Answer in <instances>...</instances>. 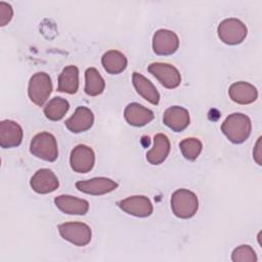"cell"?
Instances as JSON below:
<instances>
[{"label":"cell","mask_w":262,"mask_h":262,"mask_svg":"<svg viewBox=\"0 0 262 262\" xmlns=\"http://www.w3.org/2000/svg\"><path fill=\"white\" fill-rule=\"evenodd\" d=\"M79 88V70L76 66H67L58 77L57 91L75 94Z\"/></svg>","instance_id":"21"},{"label":"cell","mask_w":262,"mask_h":262,"mask_svg":"<svg viewBox=\"0 0 262 262\" xmlns=\"http://www.w3.org/2000/svg\"><path fill=\"white\" fill-rule=\"evenodd\" d=\"M251 130L252 123L250 118L242 113L229 115L221 124V131L227 139L234 144L245 142L249 138Z\"/></svg>","instance_id":"1"},{"label":"cell","mask_w":262,"mask_h":262,"mask_svg":"<svg viewBox=\"0 0 262 262\" xmlns=\"http://www.w3.org/2000/svg\"><path fill=\"white\" fill-rule=\"evenodd\" d=\"M219 39L227 45H237L242 43L248 34L246 25L234 17L223 19L217 28Z\"/></svg>","instance_id":"4"},{"label":"cell","mask_w":262,"mask_h":262,"mask_svg":"<svg viewBox=\"0 0 262 262\" xmlns=\"http://www.w3.org/2000/svg\"><path fill=\"white\" fill-rule=\"evenodd\" d=\"M231 260L233 262H256L258 258L251 246L241 245L232 251Z\"/></svg>","instance_id":"26"},{"label":"cell","mask_w":262,"mask_h":262,"mask_svg":"<svg viewBox=\"0 0 262 262\" xmlns=\"http://www.w3.org/2000/svg\"><path fill=\"white\" fill-rule=\"evenodd\" d=\"M124 118L131 126L142 127L152 121L154 113L140 103L131 102L124 110Z\"/></svg>","instance_id":"18"},{"label":"cell","mask_w":262,"mask_h":262,"mask_svg":"<svg viewBox=\"0 0 262 262\" xmlns=\"http://www.w3.org/2000/svg\"><path fill=\"white\" fill-rule=\"evenodd\" d=\"M52 91V82L48 74L38 72L34 74L28 86V95L33 103L42 106Z\"/></svg>","instance_id":"6"},{"label":"cell","mask_w":262,"mask_h":262,"mask_svg":"<svg viewBox=\"0 0 262 262\" xmlns=\"http://www.w3.org/2000/svg\"><path fill=\"white\" fill-rule=\"evenodd\" d=\"M119 208L125 213L135 217H148L154 211L150 200L145 195H132L118 202Z\"/></svg>","instance_id":"10"},{"label":"cell","mask_w":262,"mask_h":262,"mask_svg":"<svg viewBox=\"0 0 262 262\" xmlns=\"http://www.w3.org/2000/svg\"><path fill=\"white\" fill-rule=\"evenodd\" d=\"M70 103L66 98L53 97L44 106V115L50 121H59L68 113Z\"/></svg>","instance_id":"24"},{"label":"cell","mask_w":262,"mask_h":262,"mask_svg":"<svg viewBox=\"0 0 262 262\" xmlns=\"http://www.w3.org/2000/svg\"><path fill=\"white\" fill-rule=\"evenodd\" d=\"M179 47V38L171 30L160 29L152 37V50L158 55H171Z\"/></svg>","instance_id":"9"},{"label":"cell","mask_w":262,"mask_h":262,"mask_svg":"<svg viewBox=\"0 0 262 262\" xmlns=\"http://www.w3.org/2000/svg\"><path fill=\"white\" fill-rule=\"evenodd\" d=\"M94 123L92 111L86 106H78L74 114L64 122L72 133H81L89 130Z\"/></svg>","instance_id":"14"},{"label":"cell","mask_w":262,"mask_h":262,"mask_svg":"<svg viewBox=\"0 0 262 262\" xmlns=\"http://www.w3.org/2000/svg\"><path fill=\"white\" fill-rule=\"evenodd\" d=\"M189 113L182 106L173 105L164 112L163 123L174 132L183 131L189 125Z\"/></svg>","instance_id":"15"},{"label":"cell","mask_w":262,"mask_h":262,"mask_svg":"<svg viewBox=\"0 0 262 262\" xmlns=\"http://www.w3.org/2000/svg\"><path fill=\"white\" fill-rule=\"evenodd\" d=\"M13 16L12 6L4 1H0V26H6Z\"/></svg>","instance_id":"27"},{"label":"cell","mask_w":262,"mask_h":262,"mask_svg":"<svg viewBox=\"0 0 262 262\" xmlns=\"http://www.w3.org/2000/svg\"><path fill=\"white\" fill-rule=\"evenodd\" d=\"M101 64L106 73L111 75H118L126 70L128 61L121 51L108 50L102 55Z\"/></svg>","instance_id":"22"},{"label":"cell","mask_w":262,"mask_h":262,"mask_svg":"<svg viewBox=\"0 0 262 262\" xmlns=\"http://www.w3.org/2000/svg\"><path fill=\"white\" fill-rule=\"evenodd\" d=\"M105 88V82L97 69L88 68L85 71V93L89 96L100 95Z\"/></svg>","instance_id":"23"},{"label":"cell","mask_w":262,"mask_h":262,"mask_svg":"<svg viewBox=\"0 0 262 262\" xmlns=\"http://www.w3.org/2000/svg\"><path fill=\"white\" fill-rule=\"evenodd\" d=\"M60 236L77 247L87 246L92 237L89 225L83 222H66L57 226Z\"/></svg>","instance_id":"5"},{"label":"cell","mask_w":262,"mask_h":262,"mask_svg":"<svg viewBox=\"0 0 262 262\" xmlns=\"http://www.w3.org/2000/svg\"><path fill=\"white\" fill-rule=\"evenodd\" d=\"M95 163V154L93 149L85 144L75 146L70 156V165L74 172L87 173L92 170Z\"/></svg>","instance_id":"8"},{"label":"cell","mask_w":262,"mask_h":262,"mask_svg":"<svg viewBox=\"0 0 262 262\" xmlns=\"http://www.w3.org/2000/svg\"><path fill=\"white\" fill-rule=\"evenodd\" d=\"M23 128L18 123L12 120H3L0 122V146L11 148L18 146L23 141Z\"/></svg>","instance_id":"13"},{"label":"cell","mask_w":262,"mask_h":262,"mask_svg":"<svg viewBox=\"0 0 262 262\" xmlns=\"http://www.w3.org/2000/svg\"><path fill=\"white\" fill-rule=\"evenodd\" d=\"M118 183L106 177H95L89 180H83L76 182V187L79 191L91 194V195H101L108 193L118 188Z\"/></svg>","instance_id":"12"},{"label":"cell","mask_w":262,"mask_h":262,"mask_svg":"<svg viewBox=\"0 0 262 262\" xmlns=\"http://www.w3.org/2000/svg\"><path fill=\"white\" fill-rule=\"evenodd\" d=\"M54 204L62 213L68 215H85L89 210V203L69 194H60L54 199Z\"/></svg>","instance_id":"17"},{"label":"cell","mask_w":262,"mask_h":262,"mask_svg":"<svg viewBox=\"0 0 262 262\" xmlns=\"http://www.w3.org/2000/svg\"><path fill=\"white\" fill-rule=\"evenodd\" d=\"M147 71L165 88L174 89L177 88L181 83L180 73L173 64L166 62H152L148 66Z\"/></svg>","instance_id":"7"},{"label":"cell","mask_w":262,"mask_h":262,"mask_svg":"<svg viewBox=\"0 0 262 262\" xmlns=\"http://www.w3.org/2000/svg\"><path fill=\"white\" fill-rule=\"evenodd\" d=\"M179 147L182 156L188 161H194L203 149V143L199 138L187 137L184 138L180 143Z\"/></svg>","instance_id":"25"},{"label":"cell","mask_w":262,"mask_h":262,"mask_svg":"<svg viewBox=\"0 0 262 262\" xmlns=\"http://www.w3.org/2000/svg\"><path fill=\"white\" fill-rule=\"evenodd\" d=\"M253 158H254V161H255L259 166L262 165V162H261V158H262V152H261V137H259V138L257 139V142H256L255 147H254V150H253Z\"/></svg>","instance_id":"28"},{"label":"cell","mask_w":262,"mask_h":262,"mask_svg":"<svg viewBox=\"0 0 262 262\" xmlns=\"http://www.w3.org/2000/svg\"><path fill=\"white\" fill-rule=\"evenodd\" d=\"M30 152L46 162H54L58 157L55 137L49 132H40L36 134L31 140Z\"/></svg>","instance_id":"3"},{"label":"cell","mask_w":262,"mask_h":262,"mask_svg":"<svg viewBox=\"0 0 262 262\" xmlns=\"http://www.w3.org/2000/svg\"><path fill=\"white\" fill-rule=\"evenodd\" d=\"M228 95L235 103L250 104L257 99L258 91L254 85L245 81H238L229 86Z\"/></svg>","instance_id":"16"},{"label":"cell","mask_w":262,"mask_h":262,"mask_svg":"<svg viewBox=\"0 0 262 262\" xmlns=\"http://www.w3.org/2000/svg\"><path fill=\"white\" fill-rule=\"evenodd\" d=\"M132 83L135 90L142 98L155 105L159 103L160 93L147 78L137 72H134L132 75Z\"/></svg>","instance_id":"20"},{"label":"cell","mask_w":262,"mask_h":262,"mask_svg":"<svg viewBox=\"0 0 262 262\" xmlns=\"http://www.w3.org/2000/svg\"><path fill=\"white\" fill-rule=\"evenodd\" d=\"M171 209L178 218L188 219L193 217L199 209L196 194L185 188L175 190L171 195Z\"/></svg>","instance_id":"2"},{"label":"cell","mask_w":262,"mask_h":262,"mask_svg":"<svg viewBox=\"0 0 262 262\" xmlns=\"http://www.w3.org/2000/svg\"><path fill=\"white\" fill-rule=\"evenodd\" d=\"M171 148L170 140L167 135L158 133L154 137V145L146 152V160L151 165L162 164L169 156Z\"/></svg>","instance_id":"19"},{"label":"cell","mask_w":262,"mask_h":262,"mask_svg":"<svg viewBox=\"0 0 262 262\" xmlns=\"http://www.w3.org/2000/svg\"><path fill=\"white\" fill-rule=\"evenodd\" d=\"M30 185L35 192L45 194L56 190L59 186V181L52 170L42 168L31 177Z\"/></svg>","instance_id":"11"}]
</instances>
